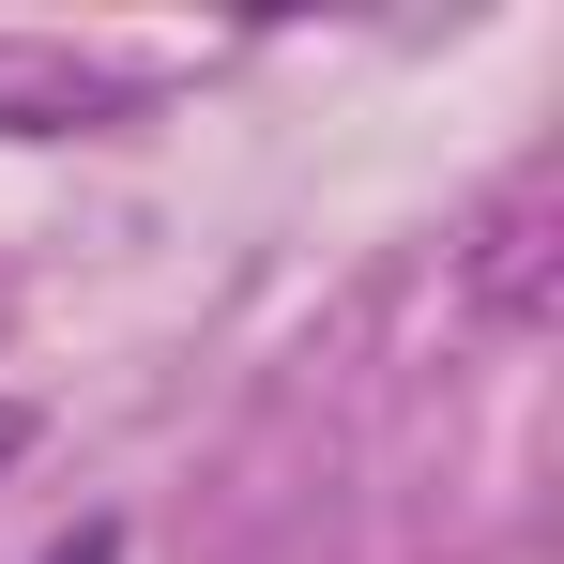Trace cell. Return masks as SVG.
I'll return each instance as SVG.
<instances>
[{"mask_svg": "<svg viewBox=\"0 0 564 564\" xmlns=\"http://www.w3.org/2000/svg\"><path fill=\"white\" fill-rule=\"evenodd\" d=\"M122 107H153V77H138V62L46 46V31H0V138H107Z\"/></svg>", "mask_w": 564, "mask_h": 564, "instance_id": "7a4b0ae2", "label": "cell"}, {"mask_svg": "<svg viewBox=\"0 0 564 564\" xmlns=\"http://www.w3.org/2000/svg\"><path fill=\"white\" fill-rule=\"evenodd\" d=\"M46 564H122V519H77V534H62Z\"/></svg>", "mask_w": 564, "mask_h": 564, "instance_id": "3957f363", "label": "cell"}, {"mask_svg": "<svg viewBox=\"0 0 564 564\" xmlns=\"http://www.w3.org/2000/svg\"><path fill=\"white\" fill-rule=\"evenodd\" d=\"M15 458H31V397H0V473H15Z\"/></svg>", "mask_w": 564, "mask_h": 564, "instance_id": "277c9868", "label": "cell"}, {"mask_svg": "<svg viewBox=\"0 0 564 564\" xmlns=\"http://www.w3.org/2000/svg\"><path fill=\"white\" fill-rule=\"evenodd\" d=\"M564 184L550 169H519V184L473 214V245H458V305L488 321V336H550V305H564Z\"/></svg>", "mask_w": 564, "mask_h": 564, "instance_id": "6da1fadb", "label": "cell"}]
</instances>
